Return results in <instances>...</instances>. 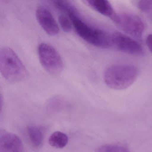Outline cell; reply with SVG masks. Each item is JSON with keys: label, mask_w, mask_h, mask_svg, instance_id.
<instances>
[{"label": "cell", "mask_w": 152, "mask_h": 152, "mask_svg": "<svg viewBox=\"0 0 152 152\" xmlns=\"http://www.w3.org/2000/svg\"><path fill=\"white\" fill-rule=\"evenodd\" d=\"M57 8L68 14L76 33L83 39L95 47L102 49L112 46V36L104 31L89 25L78 15L76 9L68 1H59Z\"/></svg>", "instance_id": "6da1fadb"}, {"label": "cell", "mask_w": 152, "mask_h": 152, "mask_svg": "<svg viewBox=\"0 0 152 152\" xmlns=\"http://www.w3.org/2000/svg\"><path fill=\"white\" fill-rule=\"evenodd\" d=\"M0 72L3 78L10 82L22 81L28 76L23 62L15 51L8 47L0 50Z\"/></svg>", "instance_id": "3957f363"}, {"label": "cell", "mask_w": 152, "mask_h": 152, "mask_svg": "<svg viewBox=\"0 0 152 152\" xmlns=\"http://www.w3.org/2000/svg\"><path fill=\"white\" fill-rule=\"evenodd\" d=\"M138 74V70L133 65H115L105 71L104 80L111 88L122 90L130 87L137 80Z\"/></svg>", "instance_id": "7a4b0ae2"}, {"label": "cell", "mask_w": 152, "mask_h": 152, "mask_svg": "<svg viewBox=\"0 0 152 152\" xmlns=\"http://www.w3.org/2000/svg\"><path fill=\"white\" fill-rule=\"evenodd\" d=\"M23 145L21 139L14 133H4L0 138V152H23Z\"/></svg>", "instance_id": "ba28073f"}, {"label": "cell", "mask_w": 152, "mask_h": 152, "mask_svg": "<svg viewBox=\"0 0 152 152\" xmlns=\"http://www.w3.org/2000/svg\"><path fill=\"white\" fill-rule=\"evenodd\" d=\"M112 45L120 51L130 55L141 56L144 54L142 46L136 41L120 32L112 35Z\"/></svg>", "instance_id": "8992f818"}, {"label": "cell", "mask_w": 152, "mask_h": 152, "mask_svg": "<svg viewBox=\"0 0 152 152\" xmlns=\"http://www.w3.org/2000/svg\"><path fill=\"white\" fill-rule=\"evenodd\" d=\"M37 21L42 29L49 35L55 36L59 33V27L52 14L43 6L39 7L36 10Z\"/></svg>", "instance_id": "52a82bcc"}, {"label": "cell", "mask_w": 152, "mask_h": 152, "mask_svg": "<svg viewBox=\"0 0 152 152\" xmlns=\"http://www.w3.org/2000/svg\"><path fill=\"white\" fill-rule=\"evenodd\" d=\"M121 30L136 38L142 36L145 26L141 18L130 13L116 14L112 19Z\"/></svg>", "instance_id": "5b68a950"}, {"label": "cell", "mask_w": 152, "mask_h": 152, "mask_svg": "<svg viewBox=\"0 0 152 152\" xmlns=\"http://www.w3.org/2000/svg\"><path fill=\"white\" fill-rule=\"evenodd\" d=\"M85 2L101 15L113 19L116 15L111 3L106 0H87Z\"/></svg>", "instance_id": "9c48e42d"}, {"label": "cell", "mask_w": 152, "mask_h": 152, "mask_svg": "<svg viewBox=\"0 0 152 152\" xmlns=\"http://www.w3.org/2000/svg\"><path fill=\"white\" fill-rule=\"evenodd\" d=\"M146 43L148 49L152 53V34L148 35L146 40Z\"/></svg>", "instance_id": "9a60e30c"}, {"label": "cell", "mask_w": 152, "mask_h": 152, "mask_svg": "<svg viewBox=\"0 0 152 152\" xmlns=\"http://www.w3.org/2000/svg\"><path fill=\"white\" fill-rule=\"evenodd\" d=\"M58 22L62 30L65 32H70L72 30V24L70 20L65 16H59Z\"/></svg>", "instance_id": "4fadbf2b"}, {"label": "cell", "mask_w": 152, "mask_h": 152, "mask_svg": "<svg viewBox=\"0 0 152 152\" xmlns=\"http://www.w3.org/2000/svg\"><path fill=\"white\" fill-rule=\"evenodd\" d=\"M140 9L143 12L152 10V1H140L138 4Z\"/></svg>", "instance_id": "5bb4252c"}, {"label": "cell", "mask_w": 152, "mask_h": 152, "mask_svg": "<svg viewBox=\"0 0 152 152\" xmlns=\"http://www.w3.org/2000/svg\"><path fill=\"white\" fill-rule=\"evenodd\" d=\"M96 152H131L126 147L116 144H106L99 146Z\"/></svg>", "instance_id": "7c38bea8"}, {"label": "cell", "mask_w": 152, "mask_h": 152, "mask_svg": "<svg viewBox=\"0 0 152 152\" xmlns=\"http://www.w3.org/2000/svg\"><path fill=\"white\" fill-rule=\"evenodd\" d=\"M50 145L56 148H62L67 145L68 137L67 135L60 131L53 132L49 138Z\"/></svg>", "instance_id": "30bf717a"}, {"label": "cell", "mask_w": 152, "mask_h": 152, "mask_svg": "<svg viewBox=\"0 0 152 152\" xmlns=\"http://www.w3.org/2000/svg\"><path fill=\"white\" fill-rule=\"evenodd\" d=\"M27 133L32 144L35 147H39L43 142L44 134L42 130L36 126H29L27 128Z\"/></svg>", "instance_id": "8fae6325"}, {"label": "cell", "mask_w": 152, "mask_h": 152, "mask_svg": "<svg viewBox=\"0 0 152 152\" xmlns=\"http://www.w3.org/2000/svg\"><path fill=\"white\" fill-rule=\"evenodd\" d=\"M38 53L42 66L48 72L57 74L62 71L63 60L55 48L49 44L41 43L38 47Z\"/></svg>", "instance_id": "277c9868"}]
</instances>
